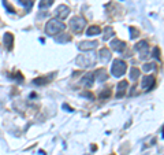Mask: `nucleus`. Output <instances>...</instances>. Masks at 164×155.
<instances>
[{
    "instance_id": "14",
    "label": "nucleus",
    "mask_w": 164,
    "mask_h": 155,
    "mask_svg": "<svg viewBox=\"0 0 164 155\" xmlns=\"http://www.w3.org/2000/svg\"><path fill=\"white\" fill-rule=\"evenodd\" d=\"M3 41H4V45H7L8 49L13 48V45H14V36H13V33H6Z\"/></svg>"
},
{
    "instance_id": "13",
    "label": "nucleus",
    "mask_w": 164,
    "mask_h": 155,
    "mask_svg": "<svg viewBox=\"0 0 164 155\" xmlns=\"http://www.w3.org/2000/svg\"><path fill=\"white\" fill-rule=\"evenodd\" d=\"M93 76H95V78H97L99 81H105L108 78V74L104 69H97L95 73H93Z\"/></svg>"
},
{
    "instance_id": "15",
    "label": "nucleus",
    "mask_w": 164,
    "mask_h": 155,
    "mask_svg": "<svg viewBox=\"0 0 164 155\" xmlns=\"http://www.w3.org/2000/svg\"><path fill=\"white\" fill-rule=\"evenodd\" d=\"M112 36H114V29L111 28V26H107V28L104 29V34H102V37H104V41H107V40L111 39Z\"/></svg>"
},
{
    "instance_id": "9",
    "label": "nucleus",
    "mask_w": 164,
    "mask_h": 155,
    "mask_svg": "<svg viewBox=\"0 0 164 155\" xmlns=\"http://www.w3.org/2000/svg\"><path fill=\"white\" fill-rule=\"evenodd\" d=\"M127 87H129V84H127V81L126 80H123L121 81V83L118 84V87H116V98H122V96H125L126 95V91H127Z\"/></svg>"
},
{
    "instance_id": "12",
    "label": "nucleus",
    "mask_w": 164,
    "mask_h": 155,
    "mask_svg": "<svg viewBox=\"0 0 164 155\" xmlns=\"http://www.w3.org/2000/svg\"><path fill=\"white\" fill-rule=\"evenodd\" d=\"M100 33H101V29H100V26H97V25L89 26V28H88V30H86V36H89V37L97 36V34H100Z\"/></svg>"
},
{
    "instance_id": "5",
    "label": "nucleus",
    "mask_w": 164,
    "mask_h": 155,
    "mask_svg": "<svg viewBox=\"0 0 164 155\" xmlns=\"http://www.w3.org/2000/svg\"><path fill=\"white\" fill-rule=\"evenodd\" d=\"M155 84H156V78L153 77V76H146V77L142 78V83H141V87L145 91H151L152 88L155 87Z\"/></svg>"
},
{
    "instance_id": "1",
    "label": "nucleus",
    "mask_w": 164,
    "mask_h": 155,
    "mask_svg": "<svg viewBox=\"0 0 164 155\" xmlns=\"http://www.w3.org/2000/svg\"><path fill=\"white\" fill-rule=\"evenodd\" d=\"M66 29V25L58 18H54V19H49L48 23L45 26V32L48 36H55V34L60 33L62 30Z\"/></svg>"
},
{
    "instance_id": "16",
    "label": "nucleus",
    "mask_w": 164,
    "mask_h": 155,
    "mask_svg": "<svg viewBox=\"0 0 164 155\" xmlns=\"http://www.w3.org/2000/svg\"><path fill=\"white\" fill-rule=\"evenodd\" d=\"M138 77H140V70L137 69V67H131V70H130V80L131 81H136Z\"/></svg>"
},
{
    "instance_id": "19",
    "label": "nucleus",
    "mask_w": 164,
    "mask_h": 155,
    "mask_svg": "<svg viewBox=\"0 0 164 155\" xmlns=\"http://www.w3.org/2000/svg\"><path fill=\"white\" fill-rule=\"evenodd\" d=\"M49 81H51V78L49 77H45V78H36V80L33 81L34 84H36V85H44V84H47V83H49Z\"/></svg>"
},
{
    "instance_id": "18",
    "label": "nucleus",
    "mask_w": 164,
    "mask_h": 155,
    "mask_svg": "<svg viewBox=\"0 0 164 155\" xmlns=\"http://www.w3.org/2000/svg\"><path fill=\"white\" fill-rule=\"evenodd\" d=\"M71 40V36L70 34H62V36H59V37H56V41L58 43H67V41H70Z\"/></svg>"
},
{
    "instance_id": "17",
    "label": "nucleus",
    "mask_w": 164,
    "mask_h": 155,
    "mask_svg": "<svg viewBox=\"0 0 164 155\" xmlns=\"http://www.w3.org/2000/svg\"><path fill=\"white\" fill-rule=\"evenodd\" d=\"M145 48H149V44H148V41L146 40H142V41H140V43H137L136 44V49L137 51H142V49H145Z\"/></svg>"
},
{
    "instance_id": "4",
    "label": "nucleus",
    "mask_w": 164,
    "mask_h": 155,
    "mask_svg": "<svg viewBox=\"0 0 164 155\" xmlns=\"http://www.w3.org/2000/svg\"><path fill=\"white\" fill-rule=\"evenodd\" d=\"M77 65L78 66H81V67H92V66H95V63H96V58H95V54H88V55H81V56H78L77 58Z\"/></svg>"
},
{
    "instance_id": "22",
    "label": "nucleus",
    "mask_w": 164,
    "mask_h": 155,
    "mask_svg": "<svg viewBox=\"0 0 164 155\" xmlns=\"http://www.w3.org/2000/svg\"><path fill=\"white\" fill-rule=\"evenodd\" d=\"M151 56H153V58H156V59L160 60V49H159V47H155V48L152 49Z\"/></svg>"
},
{
    "instance_id": "6",
    "label": "nucleus",
    "mask_w": 164,
    "mask_h": 155,
    "mask_svg": "<svg viewBox=\"0 0 164 155\" xmlns=\"http://www.w3.org/2000/svg\"><path fill=\"white\" fill-rule=\"evenodd\" d=\"M69 14H70V8L67 7L66 4H60L59 7L56 8V17H58V19H64V18H67L69 17Z\"/></svg>"
},
{
    "instance_id": "26",
    "label": "nucleus",
    "mask_w": 164,
    "mask_h": 155,
    "mask_svg": "<svg viewBox=\"0 0 164 155\" xmlns=\"http://www.w3.org/2000/svg\"><path fill=\"white\" fill-rule=\"evenodd\" d=\"M110 95H111V89H107L105 92H101L100 93V99H101V100H102V99H107Z\"/></svg>"
},
{
    "instance_id": "7",
    "label": "nucleus",
    "mask_w": 164,
    "mask_h": 155,
    "mask_svg": "<svg viewBox=\"0 0 164 155\" xmlns=\"http://www.w3.org/2000/svg\"><path fill=\"white\" fill-rule=\"evenodd\" d=\"M99 45L97 41H81L80 44H78V48L81 49V51H93V49L96 48V47Z\"/></svg>"
},
{
    "instance_id": "10",
    "label": "nucleus",
    "mask_w": 164,
    "mask_h": 155,
    "mask_svg": "<svg viewBox=\"0 0 164 155\" xmlns=\"http://www.w3.org/2000/svg\"><path fill=\"white\" fill-rule=\"evenodd\" d=\"M95 83V76L93 73H86V74L82 77V85H85L86 88H90Z\"/></svg>"
},
{
    "instance_id": "20",
    "label": "nucleus",
    "mask_w": 164,
    "mask_h": 155,
    "mask_svg": "<svg viewBox=\"0 0 164 155\" xmlns=\"http://www.w3.org/2000/svg\"><path fill=\"white\" fill-rule=\"evenodd\" d=\"M156 69V63H145V65L142 66V70L144 72H152V70Z\"/></svg>"
},
{
    "instance_id": "27",
    "label": "nucleus",
    "mask_w": 164,
    "mask_h": 155,
    "mask_svg": "<svg viewBox=\"0 0 164 155\" xmlns=\"http://www.w3.org/2000/svg\"><path fill=\"white\" fill-rule=\"evenodd\" d=\"M63 109H64V110H67V111H73V109H71V107H69V106H67L66 103L63 104Z\"/></svg>"
},
{
    "instance_id": "23",
    "label": "nucleus",
    "mask_w": 164,
    "mask_h": 155,
    "mask_svg": "<svg viewBox=\"0 0 164 155\" xmlns=\"http://www.w3.org/2000/svg\"><path fill=\"white\" fill-rule=\"evenodd\" d=\"M129 30H130V37H131V39H136V37L138 36V30H137L136 28L130 26V28H129Z\"/></svg>"
},
{
    "instance_id": "21",
    "label": "nucleus",
    "mask_w": 164,
    "mask_h": 155,
    "mask_svg": "<svg viewBox=\"0 0 164 155\" xmlns=\"http://www.w3.org/2000/svg\"><path fill=\"white\" fill-rule=\"evenodd\" d=\"M54 3V0H41L39 3V7L40 8H45V7H49V6Z\"/></svg>"
},
{
    "instance_id": "8",
    "label": "nucleus",
    "mask_w": 164,
    "mask_h": 155,
    "mask_svg": "<svg viewBox=\"0 0 164 155\" xmlns=\"http://www.w3.org/2000/svg\"><path fill=\"white\" fill-rule=\"evenodd\" d=\"M111 48L115 52H123L126 49V43L122 41V40H119V39H115L111 41Z\"/></svg>"
},
{
    "instance_id": "2",
    "label": "nucleus",
    "mask_w": 164,
    "mask_h": 155,
    "mask_svg": "<svg viewBox=\"0 0 164 155\" xmlns=\"http://www.w3.org/2000/svg\"><path fill=\"white\" fill-rule=\"evenodd\" d=\"M127 65H126L125 60L122 59H115L112 62V67H111V73H112L114 77H122L126 73Z\"/></svg>"
},
{
    "instance_id": "3",
    "label": "nucleus",
    "mask_w": 164,
    "mask_h": 155,
    "mask_svg": "<svg viewBox=\"0 0 164 155\" xmlns=\"http://www.w3.org/2000/svg\"><path fill=\"white\" fill-rule=\"evenodd\" d=\"M85 26H86V19L82 17H73L70 19V28L74 33H81L85 29Z\"/></svg>"
},
{
    "instance_id": "25",
    "label": "nucleus",
    "mask_w": 164,
    "mask_h": 155,
    "mask_svg": "<svg viewBox=\"0 0 164 155\" xmlns=\"http://www.w3.org/2000/svg\"><path fill=\"white\" fill-rule=\"evenodd\" d=\"M3 4H4V7L8 10V13H11V14H14V13H15V10H14V8H13V6H10V4H8V2H7V0H4V2H3Z\"/></svg>"
},
{
    "instance_id": "11",
    "label": "nucleus",
    "mask_w": 164,
    "mask_h": 155,
    "mask_svg": "<svg viewBox=\"0 0 164 155\" xmlns=\"http://www.w3.org/2000/svg\"><path fill=\"white\" fill-rule=\"evenodd\" d=\"M99 56H100V60L102 63H107V62H110V59H111V51L108 48H101L100 49V54H99Z\"/></svg>"
},
{
    "instance_id": "24",
    "label": "nucleus",
    "mask_w": 164,
    "mask_h": 155,
    "mask_svg": "<svg viewBox=\"0 0 164 155\" xmlns=\"http://www.w3.org/2000/svg\"><path fill=\"white\" fill-rule=\"evenodd\" d=\"M81 96H82V98H88V99H90V100H93V99H95L93 93H90L89 91H84V92H81Z\"/></svg>"
}]
</instances>
